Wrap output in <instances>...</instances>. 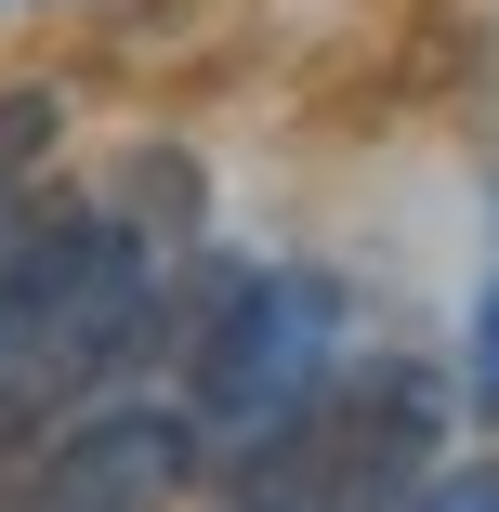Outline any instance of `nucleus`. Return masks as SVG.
I'll use <instances>...</instances> for the list:
<instances>
[{
  "mask_svg": "<svg viewBox=\"0 0 499 512\" xmlns=\"http://www.w3.org/2000/svg\"><path fill=\"white\" fill-rule=\"evenodd\" d=\"M171 329V237L132 197H27L0 237V421L106 407Z\"/></svg>",
  "mask_w": 499,
  "mask_h": 512,
  "instance_id": "1",
  "label": "nucleus"
},
{
  "mask_svg": "<svg viewBox=\"0 0 499 512\" xmlns=\"http://www.w3.org/2000/svg\"><path fill=\"white\" fill-rule=\"evenodd\" d=\"M329 381H342V289L316 263H250V276H224V302L184 342V421H197V447L211 434L276 447Z\"/></svg>",
  "mask_w": 499,
  "mask_h": 512,
  "instance_id": "2",
  "label": "nucleus"
},
{
  "mask_svg": "<svg viewBox=\"0 0 499 512\" xmlns=\"http://www.w3.org/2000/svg\"><path fill=\"white\" fill-rule=\"evenodd\" d=\"M434 421L447 394L421 368H342L276 447H250V473H276L263 512H394L434 473Z\"/></svg>",
  "mask_w": 499,
  "mask_h": 512,
  "instance_id": "3",
  "label": "nucleus"
},
{
  "mask_svg": "<svg viewBox=\"0 0 499 512\" xmlns=\"http://www.w3.org/2000/svg\"><path fill=\"white\" fill-rule=\"evenodd\" d=\"M197 486V421L184 407H145V394H106L53 421L27 460H14V499L0 512H171Z\"/></svg>",
  "mask_w": 499,
  "mask_h": 512,
  "instance_id": "4",
  "label": "nucleus"
},
{
  "mask_svg": "<svg viewBox=\"0 0 499 512\" xmlns=\"http://www.w3.org/2000/svg\"><path fill=\"white\" fill-rule=\"evenodd\" d=\"M53 132H66V106H53V92H0V237H14V211L40 197Z\"/></svg>",
  "mask_w": 499,
  "mask_h": 512,
  "instance_id": "5",
  "label": "nucleus"
},
{
  "mask_svg": "<svg viewBox=\"0 0 499 512\" xmlns=\"http://www.w3.org/2000/svg\"><path fill=\"white\" fill-rule=\"evenodd\" d=\"M394 512H499V460H434Z\"/></svg>",
  "mask_w": 499,
  "mask_h": 512,
  "instance_id": "6",
  "label": "nucleus"
},
{
  "mask_svg": "<svg viewBox=\"0 0 499 512\" xmlns=\"http://www.w3.org/2000/svg\"><path fill=\"white\" fill-rule=\"evenodd\" d=\"M460 381H473V407H499V276H486V302H473V368H460Z\"/></svg>",
  "mask_w": 499,
  "mask_h": 512,
  "instance_id": "7",
  "label": "nucleus"
},
{
  "mask_svg": "<svg viewBox=\"0 0 499 512\" xmlns=\"http://www.w3.org/2000/svg\"><path fill=\"white\" fill-rule=\"evenodd\" d=\"M0 499H14V421H0Z\"/></svg>",
  "mask_w": 499,
  "mask_h": 512,
  "instance_id": "8",
  "label": "nucleus"
},
{
  "mask_svg": "<svg viewBox=\"0 0 499 512\" xmlns=\"http://www.w3.org/2000/svg\"><path fill=\"white\" fill-rule=\"evenodd\" d=\"M250 512H263V499H250Z\"/></svg>",
  "mask_w": 499,
  "mask_h": 512,
  "instance_id": "9",
  "label": "nucleus"
}]
</instances>
